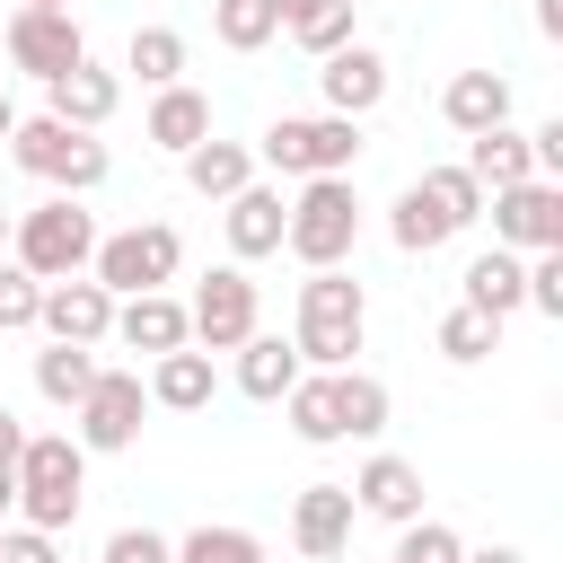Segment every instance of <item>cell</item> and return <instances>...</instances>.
<instances>
[{
    "label": "cell",
    "mask_w": 563,
    "mask_h": 563,
    "mask_svg": "<svg viewBox=\"0 0 563 563\" xmlns=\"http://www.w3.org/2000/svg\"><path fill=\"white\" fill-rule=\"evenodd\" d=\"M361 334H369V290H361L343 264H317V273L299 282V325H290L299 361H308V369H352Z\"/></svg>",
    "instance_id": "1"
},
{
    "label": "cell",
    "mask_w": 563,
    "mask_h": 563,
    "mask_svg": "<svg viewBox=\"0 0 563 563\" xmlns=\"http://www.w3.org/2000/svg\"><path fill=\"white\" fill-rule=\"evenodd\" d=\"M79 493H88V449L70 431H26V449H18V519L62 537L79 519Z\"/></svg>",
    "instance_id": "2"
},
{
    "label": "cell",
    "mask_w": 563,
    "mask_h": 563,
    "mask_svg": "<svg viewBox=\"0 0 563 563\" xmlns=\"http://www.w3.org/2000/svg\"><path fill=\"white\" fill-rule=\"evenodd\" d=\"M352 158H361V123L352 114H273L264 123V141H255V167H273V176H352Z\"/></svg>",
    "instance_id": "3"
},
{
    "label": "cell",
    "mask_w": 563,
    "mask_h": 563,
    "mask_svg": "<svg viewBox=\"0 0 563 563\" xmlns=\"http://www.w3.org/2000/svg\"><path fill=\"white\" fill-rule=\"evenodd\" d=\"M282 246L317 273V264H343L352 246H361V194H352V176H299V194H290V220H282Z\"/></svg>",
    "instance_id": "4"
},
{
    "label": "cell",
    "mask_w": 563,
    "mask_h": 563,
    "mask_svg": "<svg viewBox=\"0 0 563 563\" xmlns=\"http://www.w3.org/2000/svg\"><path fill=\"white\" fill-rule=\"evenodd\" d=\"M97 255V220L79 211V194H53L35 211L9 220V264H26L35 282H62V273H88Z\"/></svg>",
    "instance_id": "5"
},
{
    "label": "cell",
    "mask_w": 563,
    "mask_h": 563,
    "mask_svg": "<svg viewBox=\"0 0 563 563\" xmlns=\"http://www.w3.org/2000/svg\"><path fill=\"white\" fill-rule=\"evenodd\" d=\"M176 264H185V238H176L167 220H132V229L97 238L88 282H106L114 299H132V290H167V282H176Z\"/></svg>",
    "instance_id": "6"
},
{
    "label": "cell",
    "mask_w": 563,
    "mask_h": 563,
    "mask_svg": "<svg viewBox=\"0 0 563 563\" xmlns=\"http://www.w3.org/2000/svg\"><path fill=\"white\" fill-rule=\"evenodd\" d=\"M141 413H150V378H141V369H106V361H97L88 396L70 405V440H79L88 457H114V449H132V440H141Z\"/></svg>",
    "instance_id": "7"
},
{
    "label": "cell",
    "mask_w": 563,
    "mask_h": 563,
    "mask_svg": "<svg viewBox=\"0 0 563 563\" xmlns=\"http://www.w3.org/2000/svg\"><path fill=\"white\" fill-rule=\"evenodd\" d=\"M255 325H264V299H255L246 264H211V273L194 282V299H185V334H194L202 352H238Z\"/></svg>",
    "instance_id": "8"
},
{
    "label": "cell",
    "mask_w": 563,
    "mask_h": 563,
    "mask_svg": "<svg viewBox=\"0 0 563 563\" xmlns=\"http://www.w3.org/2000/svg\"><path fill=\"white\" fill-rule=\"evenodd\" d=\"M484 211H493V246H510V255L563 246V185L554 176H519V185L484 194Z\"/></svg>",
    "instance_id": "9"
},
{
    "label": "cell",
    "mask_w": 563,
    "mask_h": 563,
    "mask_svg": "<svg viewBox=\"0 0 563 563\" xmlns=\"http://www.w3.org/2000/svg\"><path fill=\"white\" fill-rule=\"evenodd\" d=\"M9 62L26 70V79H62L70 62H88V35H79V18L70 9H9Z\"/></svg>",
    "instance_id": "10"
},
{
    "label": "cell",
    "mask_w": 563,
    "mask_h": 563,
    "mask_svg": "<svg viewBox=\"0 0 563 563\" xmlns=\"http://www.w3.org/2000/svg\"><path fill=\"white\" fill-rule=\"evenodd\" d=\"M35 325L53 334V343H106L114 334V290L106 282H88V273H62V282H44V308H35Z\"/></svg>",
    "instance_id": "11"
},
{
    "label": "cell",
    "mask_w": 563,
    "mask_h": 563,
    "mask_svg": "<svg viewBox=\"0 0 563 563\" xmlns=\"http://www.w3.org/2000/svg\"><path fill=\"white\" fill-rule=\"evenodd\" d=\"M352 484H299V501H290V545L308 554V563H334L343 545H352Z\"/></svg>",
    "instance_id": "12"
},
{
    "label": "cell",
    "mask_w": 563,
    "mask_h": 563,
    "mask_svg": "<svg viewBox=\"0 0 563 563\" xmlns=\"http://www.w3.org/2000/svg\"><path fill=\"white\" fill-rule=\"evenodd\" d=\"M317 88H325V114H352V123H361V114H369V106L387 97V53L352 35L343 53H325V70H317Z\"/></svg>",
    "instance_id": "13"
},
{
    "label": "cell",
    "mask_w": 563,
    "mask_h": 563,
    "mask_svg": "<svg viewBox=\"0 0 563 563\" xmlns=\"http://www.w3.org/2000/svg\"><path fill=\"white\" fill-rule=\"evenodd\" d=\"M114 106H123V79H114L106 62H70L62 79H44V114H62L70 132H97V123H114Z\"/></svg>",
    "instance_id": "14"
},
{
    "label": "cell",
    "mask_w": 563,
    "mask_h": 563,
    "mask_svg": "<svg viewBox=\"0 0 563 563\" xmlns=\"http://www.w3.org/2000/svg\"><path fill=\"white\" fill-rule=\"evenodd\" d=\"M352 510H369V519H387V528L422 519V466L396 457V449H378V457L352 475Z\"/></svg>",
    "instance_id": "15"
},
{
    "label": "cell",
    "mask_w": 563,
    "mask_h": 563,
    "mask_svg": "<svg viewBox=\"0 0 563 563\" xmlns=\"http://www.w3.org/2000/svg\"><path fill=\"white\" fill-rule=\"evenodd\" d=\"M282 220H290L282 185H238V194H229V211H220V229H229V255H238V264H255V255H282Z\"/></svg>",
    "instance_id": "16"
},
{
    "label": "cell",
    "mask_w": 563,
    "mask_h": 563,
    "mask_svg": "<svg viewBox=\"0 0 563 563\" xmlns=\"http://www.w3.org/2000/svg\"><path fill=\"white\" fill-rule=\"evenodd\" d=\"M106 343H132V352H176V343H194L185 334V299L176 290H132V299H114V334Z\"/></svg>",
    "instance_id": "17"
},
{
    "label": "cell",
    "mask_w": 563,
    "mask_h": 563,
    "mask_svg": "<svg viewBox=\"0 0 563 563\" xmlns=\"http://www.w3.org/2000/svg\"><path fill=\"white\" fill-rule=\"evenodd\" d=\"M211 396H220V369H211L202 343H176V352L150 361V405H167V413H202Z\"/></svg>",
    "instance_id": "18"
},
{
    "label": "cell",
    "mask_w": 563,
    "mask_h": 563,
    "mask_svg": "<svg viewBox=\"0 0 563 563\" xmlns=\"http://www.w3.org/2000/svg\"><path fill=\"white\" fill-rule=\"evenodd\" d=\"M440 114H449V132H493V123H510V79L501 70H457L440 88Z\"/></svg>",
    "instance_id": "19"
},
{
    "label": "cell",
    "mask_w": 563,
    "mask_h": 563,
    "mask_svg": "<svg viewBox=\"0 0 563 563\" xmlns=\"http://www.w3.org/2000/svg\"><path fill=\"white\" fill-rule=\"evenodd\" d=\"M484 194H501V185H519V176H537V150H528V132H510V123H493V132H466V158H457Z\"/></svg>",
    "instance_id": "20"
},
{
    "label": "cell",
    "mask_w": 563,
    "mask_h": 563,
    "mask_svg": "<svg viewBox=\"0 0 563 563\" xmlns=\"http://www.w3.org/2000/svg\"><path fill=\"white\" fill-rule=\"evenodd\" d=\"M185 185H194L202 202H229L238 185H255V150H246V141H220V132H202V141L185 150Z\"/></svg>",
    "instance_id": "21"
},
{
    "label": "cell",
    "mask_w": 563,
    "mask_h": 563,
    "mask_svg": "<svg viewBox=\"0 0 563 563\" xmlns=\"http://www.w3.org/2000/svg\"><path fill=\"white\" fill-rule=\"evenodd\" d=\"M457 299H466V308H484V317H510V308H528V255H510V246L475 255Z\"/></svg>",
    "instance_id": "22"
},
{
    "label": "cell",
    "mask_w": 563,
    "mask_h": 563,
    "mask_svg": "<svg viewBox=\"0 0 563 563\" xmlns=\"http://www.w3.org/2000/svg\"><path fill=\"white\" fill-rule=\"evenodd\" d=\"M299 369H308V361H299V343H282V334H264V325L238 343V387H246L255 405H282V387H290Z\"/></svg>",
    "instance_id": "23"
},
{
    "label": "cell",
    "mask_w": 563,
    "mask_h": 563,
    "mask_svg": "<svg viewBox=\"0 0 563 563\" xmlns=\"http://www.w3.org/2000/svg\"><path fill=\"white\" fill-rule=\"evenodd\" d=\"M282 413H290V431H299L308 449H334V440H343V413H334V369H299V378L282 387Z\"/></svg>",
    "instance_id": "24"
},
{
    "label": "cell",
    "mask_w": 563,
    "mask_h": 563,
    "mask_svg": "<svg viewBox=\"0 0 563 563\" xmlns=\"http://www.w3.org/2000/svg\"><path fill=\"white\" fill-rule=\"evenodd\" d=\"M141 132H150L158 150H176V158H185V150L211 132V97L176 79V88H158V97H150V123H141Z\"/></svg>",
    "instance_id": "25"
},
{
    "label": "cell",
    "mask_w": 563,
    "mask_h": 563,
    "mask_svg": "<svg viewBox=\"0 0 563 563\" xmlns=\"http://www.w3.org/2000/svg\"><path fill=\"white\" fill-rule=\"evenodd\" d=\"M70 141H79V132H70V123H62V114H18V123H9V141H0V150H9V158H18V167H26V176H44V185H53V167H62V158H70Z\"/></svg>",
    "instance_id": "26"
},
{
    "label": "cell",
    "mask_w": 563,
    "mask_h": 563,
    "mask_svg": "<svg viewBox=\"0 0 563 563\" xmlns=\"http://www.w3.org/2000/svg\"><path fill=\"white\" fill-rule=\"evenodd\" d=\"M387 238H396L405 255H431V246H449L457 229H449V211H440V202L422 194V176H413V185H405V194L387 202Z\"/></svg>",
    "instance_id": "27"
},
{
    "label": "cell",
    "mask_w": 563,
    "mask_h": 563,
    "mask_svg": "<svg viewBox=\"0 0 563 563\" xmlns=\"http://www.w3.org/2000/svg\"><path fill=\"white\" fill-rule=\"evenodd\" d=\"M387 378H369V369H334V413H343V440H378L387 431Z\"/></svg>",
    "instance_id": "28"
},
{
    "label": "cell",
    "mask_w": 563,
    "mask_h": 563,
    "mask_svg": "<svg viewBox=\"0 0 563 563\" xmlns=\"http://www.w3.org/2000/svg\"><path fill=\"white\" fill-rule=\"evenodd\" d=\"M431 343H440V361L475 369V361H493V352H501V317H484V308H466V299H457V308L440 317V334H431Z\"/></svg>",
    "instance_id": "29"
},
{
    "label": "cell",
    "mask_w": 563,
    "mask_h": 563,
    "mask_svg": "<svg viewBox=\"0 0 563 563\" xmlns=\"http://www.w3.org/2000/svg\"><path fill=\"white\" fill-rule=\"evenodd\" d=\"M88 378H97V352H88V343H53V352H35V396H44V405L70 413V405L88 396Z\"/></svg>",
    "instance_id": "30"
},
{
    "label": "cell",
    "mask_w": 563,
    "mask_h": 563,
    "mask_svg": "<svg viewBox=\"0 0 563 563\" xmlns=\"http://www.w3.org/2000/svg\"><path fill=\"white\" fill-rule=\"evenodd\" d=\"M176 563H264V537L238 528V519H202L176 537Z\"/></svg>",
    "instance_id": "31"
},
{
    "label": "cell",
    "mask_w": 563,
    "mask_h": 563,
    "mask_svg": "<svg viewBox=\"0 0 563 563\" xmlns=\"http://www.w3.org/2000/svg\"><path fill=\"white\" fill-rule=\"evenodd\" d=\"M123 70H141V88H176V79H185V35H176V26H132Z\"/></svg>",
    "instance_id": "32"
},
{
    "label": "cell",
    "mask_w": 563,
    "mask_h": 563,
    "mask_svg": "<svg viewBox=\"0 0 563 563\" xmlns=\"http://www.w3.org/2000/svg\"><path fill=\"white\" fill-rule=\"evenodd\" d=\"M211 35L229 53H264L282 35V18H273V0H211Z\"/></svg>",
    "instance_id": "33"
},
{
    "label": "cell",
    "mask_w": 563,
    "mask_h": 563,
    "mask_svg": "<svg viewBox=\"0 0 563 563\" xmlns=\"http://www.w3.org/2000/svg\"><path fill=\"white\" fill-rule=\"evenodd\" d=\"M352 18H361V0H317V9H308V18H290L282 35H290L299 53H317V62H325V53H343V44H352Z\"/></svg>",
    "instance_id": "34"
},
{
    "label": "cell",
    "mask_w": 563,
    "mask_h": 563,
    "mask_svg": "<svg viewBox=\"0 0 563 563\" xmlns=\"http://www.w3.org/2000/svg\"><path fill=\"white\" fill-rule=\"evenodd\" d=\"M422 194L449 211V229H475V220H484V185H475L457 158H449V167H422Z\"/></svg>",
    "instance_id": "35"
},
{
    "label": "cell",
    "mask_w": 563,
    "mask_h": 563,
    "mask_svg": "<svg viewBox=\"0 0 563 563\" xmlns=\"http://www.w3.org/2000/svg\"><path fill=\"white\" fill-rule=\"evenodd\" d=\"M457 554H466V537L449 519H405L396 528V563H457Z\"/></svg>",
    "instance_id": "36"
},
{
    "label": "cell",
    "mask_w": 563,
    "mask_h": 563,
    "mask_svg": "<svg viewBox=\"0 0 563 563\" xmlns=\"http://www.w3.org/2000/svg\"><path fill=\"white\" fill-rule=\"evenodd\" d=\"M106 176H114V150H106L97 132H79V141H70V158L53 167V185H62V194H97Z\"/></svg>",
    "instance_id": "37"
},
{
    "label": "cell",
    "mask_w": 563,
    "mask_h": 563,
    "mask_svg": "<svg viewBox=\"0 0 563 563\" xmlns=\"http://www.w3.org/2000/svg\"><path fill=\"white\" fill-rule=\"evenodd\" d=\"M35 308H44V282H35L26 264H9V255H0V334H26V325H35Z\"/></svg>",
    "instance_id": "38"
},
{
    "label": "cell",
    "mask_w": 563,
    "mask_h": 563,
    "mask_svg": "<svg viewBox=\"0 0 563 563\" xmlns=\"http://www.w3.org/2000/svg\"><path fill=\"white\" fill-rule=\"evenodd\" d=\"M528 308L537 317H563V246H537L528 255Z\"/></svg>",
    "instance_id": "39"
},
{
    "label": "cell",
    "mask_w": 563,
    "mask_h": 563,
    "mask_svg": "<svg viewBox=\"0 0 563 563\" xmlns=\"http://www.w3.org/2000/svg\"><path fill=\"white\" fill-rule=\"evenodd\" d=\"M97 563H176V537H158V528H114Z\"/></svg>",
    "instance_id": "40"
},
{
    "label": "cell",
    "mask_w": 563,
    "mask_h": 563,
    "mask_svg": "<svg viewBox=\"0 0 563 563\" xmlns=\"http://www.w3.org/2000/svg\"><path fill=\"white\" fill-rule=\"evenodd\" d=\"M0 563H62V545H53L44 528L18 519V528H0Z\"/></svg>",
    "instance_id": "41"
},
{
    "label": "cell",
    "mask_w": 563,
    "mask_h": 563,
    "mask_svg": "<svg viewBox=\"0 0 563 563\" xmlns=\"http://www.w3.org/2000/svg\"><path fill=\"white\" fill-rule=\"evenodd\" d=\"M528 150H537V176H563V114H554V123H537V132H528Z\"/></svg>",
    "instance_id": "42"
},
{
    "label": "cell",
    "mask_w": 563,
    "mask_h": 563,
    "mask_svg": "<svg viewBox=\"0 0 563 563\" xmlns=\"http://www.w3.org/2000/svg\"><path fill=\"white\" fill-rule=\"evenodd\" d=\"M18 449H26V422L0 405V466H18Z\"/></svg>",
    "instance_id": "43"
},
{
    "label": "cell",
    "mask_w": 563,
    "mask_h": 563,
    "mask_svg": "<svg viewBox=\"0 0 563 563\" xmlns=\"http://www.w3.org/2000/svg\"><path fill=\"white\" fill-rule=\"evenodd\" d=\"M537 35H563V0H537Z\"/></svg>",
    "instance_id": "44"
},
{
    "label": "cell",
    "mask_w": 563,
    "mask_h": 563,
    "mask_svg": "<svg viewBox=\"0 0 563 563\" xmlns=\"http://www.w3.org/2000/svg\"><path fill=\"white\" fill-rule=\"evenodd\" d=\"M457 563H528L519 545H484V554H457Z\"/></svg>",
    "instance_id": "45"
},
{
    "label": "cell",
    "mask_w": 563,
    "mask_h": 563,
    "mask_svg": "<svg viewBox=\"0 0 563 563\" xmlns=\"http://www.w3.org/2000/svg\"><path fill=\"white\" fill-rule=\"evenodd\" d=\"M18 510V466H0V519Z\"/></svg>",
    "instance_id": "46"
},
{
    "label": "cell",
    "mask_w": 563,
    "mask_h": 563,
    "mask_svg": "<svg viewBox=\"0 0 563 563\" xmlns=\"http://www.w3.org/2000/svg\"><path fill=\"white\" fill-rule=\"evenodd\" d=\"M308 9H317V0H273V18H282V26H290V18H308Z\"/></svg>",
    "instance_id": "47"
},
{
    "label": "cell",
    "mask_w": 563,
    "mask_h": 563,
    "mask_svg": "<svg viewBox=\"0 0 563 563\" xmlns=\"http://www.w3.org/2000/svg\"><path fill=\"white\" fill-rule=\"evenodd\" d=\"M9 123H18V106H9V97H0V141H9Z\"/></svg>",
    "instance_id": "48"
},
{
    "label": "cell",
    "mask_w": 563,
    "mask_h": 563,
    "mask_svg": "<svg viewBox=\"0 0 563 563\" xmlns=\"http://www.w3.org/2000/svg\"><path fill=\"white\" fill-rule=\"evenodd\" d=\"M18 9H70V0H18Z\"/></svg>",
    "instance_id": "49"
},
{
    "label": "cell",
    "mask_w": 563,
    "mask_h": 563,
    "mask_svg": "<svg viewBox=\"0 0 563 563\" xmlns=\"http://www.w3.org/2000/svg\"><path fill=\"white\" fill-rule=\"evenodd\" d=\"M0 255H9V211H0Z\"/></svg>",
    "instance_id": "50"
},
{
    "label": "cell",
    "mask_w": 563,
    "mask_h": 563,
    "mask_svg": "<svg viewBox=\"0 0 563 563\" xmlns=\"http://www.w3.org/2000/svg\"><path fill=\"white\" fill-rule=\"evenodd\" d=\"M387 563H396V554H387Z\"/></svg>",
    "instance_id": "51"
}]
</instances>
